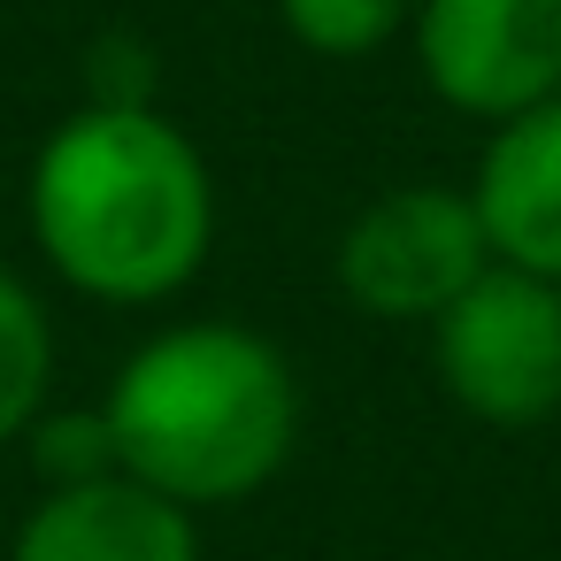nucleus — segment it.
I'll list each match as a JSON object with an SVG mask.
<instances>
[{
  "label": "nucleus",
  "mask_w": 561,
  "mask_h": 561,
  "mask_svg": "<svg viewBox=\"0 0 561 561\" xmlns=\"http://www.w3.org/2000/svg\"><path fill=\"white\" fill-rule=\"evenodd\" d=\"M47 385H55V323L16 270H0V446H16L47 415Z\"/></svg>",
  "instance_id": "obj_8"
},
{
  "label": "nucleus",
  "mask_w": 561,
  "mask_h": 561,
  "mask_svg": "<svg viewBox=\"0 0 561 561\" xmlns=\"http://www.w3.org/2000/svg\"><path fill=\"white\" fill-rule=\"evenodd\" d=\"M9 561H201L193 507L108 469L93 484H55L9 538Z\"/></svg>",
  "instance_id": "obj_6"
},
{
  "label": "nucleus",
  "mask_w": 561,
  "mask_h": 561,
  "mask_svg": "<svg viewBox=\"0 0 561 561\" xmlns=\"http://www.w3.org/2000/svg\"><path fill=\"white\" fill-rule=\"evenodd\" d=\"M492 270L477 201L454 185H400L339 239V293L377 323H438Z\"/></svg>",
  "instance_id": "obj_4"
},
{
  "label": "nucleus",
  "mask_w": 561,
  "mask_h": 561,
  "mask_svg": "<svg viewBox=\"0 0 561 561\" xmlns=\"http://www.w3.org/2000/svg\"><path fill=\"white\" fill-rule=\"evenodd\" d=\"M47 270L108 308H154L185 293L216 247V178L162 108L62 116L24 185Z\"/></svg>",
  "instance_id": "obj_1"
},
{
  "label": "nucleus",
  "mask_w": 561,
  "mask_h": 561,
  "mask_svg": "<svg viewBox=\"0 0 561 561\" xmlns=\"http://www.w3.org/2000/svg\"><path fill=\"white\" fill-rule=\"evenodd\" d=\"M24 446H32V469L47 477V492L55 484H93V477L116 469V431H108L101 408H47L24 431Z\"/></svg>",
  "instance_id": "obj_10"
},
{
  "label": "nucleus",
  "mask_w": 561,
  "mask_h": 561,
  "mask_svg": "<svg viewBox=\"0 0 561 561\" xmlns=\"http://www.w3.org/2000/svg\"><path fill=\"white\" fill-rule=\"evenodd\" d=\"M438 385L492 431H530L561 408V285L492 262L431 323Z\"/></svg>",
  "instance_id": "obj_3"
},
{
  "label": "nucleus",
  "mask_w": 561,
  "mask_h": 561,
  "mask_svg": "<svg viewBox=\"0 0 561 561\" xmlns=\"http://www.w3.org/2000/svg\"><path fill=\"white\" fill-rule=\"evenodd\" d=\"M154 85H162L154 78V47L139 32L93 39V55H85V101H101V108H162Z\"/></svg>",
  "instance_id": "obj_11"
},
{
  "label": "nucleus",
  "mask_w": 561,
  "mask_h": 561,
  "mask_svg": "<svg viewBox=\"0 0 561 561\" xmlns=\"http://www.w3.org/2000/svg\"><path fill=\"white\" fill-rule=\"evenodd\" d=\"M0 561H9V530H0Z\"/></svg>",
  "instance_id": "obj_12"
},
{
  "label": "nucleus",
  "mask_w": 561,
  "mask_h": 561,
  "mask_svg": "<svg viewBox=\"0 0 561 561\" xmlns=\"http://www.w3.org/2000/svg\"><path fill=\"white\" fill-rule=\"evenodd\" d=\"M277 24L308 55L354 62V55H377L400 24H415V0H277Z\"/></svg>",
  "instance_id": "obj_9"
},
{
  "label": "nucleus",
  "mask_w": 561,
  "mask_h": 561,
  "mask_svg": "<svg viewBox=\"0 0 561 561\" xmlns=\"http://www.w3.org/2000/svg\"><path fill=\"white\" fill-rule=\"evenodd\" d=\"M101 415L116 469L201 515L254 500L293 461L300 377L247 323H170L116 369Z\"/></svg>",
  "instance_id": "obj_2"
},
{
  "label": "nucleus",
  "mask_w": 561,
  "mask_h": 561,
  "mask_svg": "<svg viewBox=\"0 0 561 561\" xmlns=\"http://www.w3.org/2000/svg\"><path fill=\"white\" fill-rule=\"evenodd\" d=\"M423 85L484 124L561 93V0H415Z\"/></svg>",
  "instance_id": "obj_5"
},
{
  "label": "nucleus",
  "mask_w": 561,
  "mask_h": 561,
  "mask_svg": "<svg viewBox=\"0 0 561 561\" xmlns=\"http://www.w3.org/2000/svg\"><path fill=\"white\" fill-rule=\"evenodd\" d=\"M469 201L492 239V262L561 285V93L492 131Z\"/></svg>",
  "instance_id": "obj_7"
}]
</instances>
